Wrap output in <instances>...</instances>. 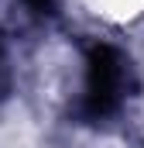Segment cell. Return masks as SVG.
Returning <instances> with one entry per match:
<instances>
[{"label":"cell","instance_id":"cell-1","mask_svg":"<svg viewBox=\"0 0 144 148\" xmlns=\"http://www.w3.org/2000/svg\"><path fill=\"white\" fill-rule=\"evenodd\" d=\"M127 90V62L113 45H89L86 52V90L79 114L86 121H103L120 107Z\"/></svg>","mask_w":144,"mask_h":148},{"label":"cell","instance_id":"cell-2","mask_svg":"<svg viewBox=\"0 0 144 148\" xmlns=\"http://www.w3.org/2000/svg\"><path fill=\"white\" fill-rule=\"evenodd\" d=\"M55 3H58V0H24V7H28L31 14H41V17L55 14Z\"/></svg>","mask_w":144,"mask_h":148}]
</instances>
